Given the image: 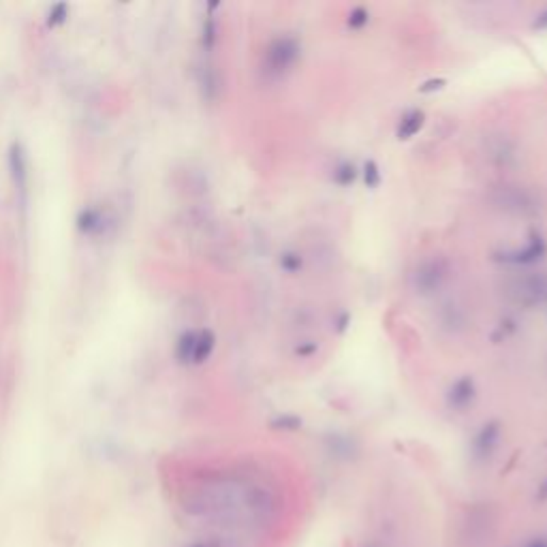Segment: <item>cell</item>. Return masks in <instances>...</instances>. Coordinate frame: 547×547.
Segmentation results:
<instances>
[{
	"mask_svg": "<svg viewBox=\"0 0 547 547\" xmlns=\"http://www.w3.org/2000/svg\"><path fill=\"white\" fill-rule=\"evenodd\" d=\"M299 58V43L293 37H278L267 50V65L274 75L289 71Z\"/></svg>",
	"mask_w": 547,
	"mask_h": 547,
	"instance_id": "6da1fadb",
	"label": "cell"
},
{
	"mask_svg": "<svg viewBox=\"0 0 547 547\" xmlns=\"http://www.w3.org/2000/svg\"><path fill=\"white\" fill-rule=\"evenodd\" d=\"M547 246H545V240L541 236H532V240L519 248V250H513V253H507L504 255V261L507 263H515V265H530V263H536L543 259Z\"/></svg>",
	"mask_w": 547,
	"mask_h": 547,
	"instance_id": "7a4b0ae2",
	"label": "cell"
},
{
	"mask_svg": "<svg viewBox=\"0 0 547 547\" xmlns=\"http://www.w3.org/2000/svg\"><path fill=\"white\" fill-rule=\"evenodd\" d=\"M475 396H477V387H475V381L470 377H462L458 379L451 387H449V394H447V402L449 407L458 409V411H464L466 407H470L475 402Z\"/></svg>",
	"mask_w": 547,
	"mask_h": 547,
	"instance_id": "3957f363",
	"label": "cell"
},
{
	"mask_svg": "<svg viewBox=\"0 0 547 547\" xmlns=\"http://www.w3.org/2000/svg\"><path fill=\"white\" fill-rule=\"evenodd\" d=\"M426 122V114L421 109H411L402 116L400 124H398V139H411L415 137L421 126Z\"/></svg>",
	"mask_w": 547,
	"mask_h": 547,
	"instance_id": "277c9868",
	"label": "cell"
},
{
	"mask_svg": "<svg viewBox=\"0 0 547 547\" xmlns=\"http://www.w3.org/2000/svg\"><path fill=\"white\" fill-rule=\"evenodd\" d=\"M498 436H500L498 426H496V424H485V426H483V430L479 432L477 441H475V451H477V453H481V455L490 453V451L496 447Z\"/></svg>",
	"mask_w": 547,
	"mask_h": 547,
	"instance_id": "5b68a950",
	"label": "cell"
},
{
	"mask_svg": "<svg viewBox=\"0 0 547 547\" xmlns=\"http://www.w3.org/2000/svg\"><path fill=\"white\" fill-rule=\"evenodd\" d=\"M361 173H363V182H366L368 189H377L381 184V169H379V165L375 160L363 162V171Z\"/></svg>",
	"mask_w": 547,
	"mask_h": 547,
	"instance_id": "8992f818",
	"label": "cell"
},
{
	"mask_svg": "<svg viewBox=\"0 0 547 547\" xmlns=\"http://www.w3.org/2000/svg\"><path fill=\"white\" fill-rule=\"evenodd\" d=\"M333 177H336V182H338L340 187H348V184H353V182H355L357 171H355V167H353L350 162H344V165H340V169L333 173Z\"/></svg>",
	"mask_w": 547,
	"mask_h": 547,
	"instance_id": "52a82bcc",
	"label": "cell"
},
{
	"mask_svg": "<svg viewBox=\"0 0 547 547\" xmlns=\"http://www.w3.org/2000/svg\"><path fill=\"white\" fill-rule=\"evenodd\" d=\"M368 11L366 9H363V7H355L350 13H348V26L350 28H363V26H366L368 24Z\"/></svg>",
	"mask_w": 547,
	"mask_h": 547,
	"instance_id": "ba28073f",
	"label": "cell"
},
{
	"mask_svg": "<svg viewBox=\"0 0 547 547\" xmlns=\"http://www.w3.org/2000/svg\"><path fill=\"white\" fill-rule=\"evenodd\" d=\"M280 263L284 265V270H287V272H295V270H299V267H302V259H299L297 255H284Z\"/></svg>",
	"mask_w": 547,
	"mask_h": 547,
	"instance_id": "9c48e42d",
	"label": "cell"
},
{
	"mask_svg": "<svg viewBox=\"0 0 547 547\" xmlns=\"http://www.w3.org/2000/svg\"><path fill=\"white\" fill-rule=\"evenodd\" d=\"M443 84H445V79H432V82H428L426 86H421L419 90H421V92H430V90H434V88L438 90V88H443Z\"/></svg>",
	"mask_w": 547,
	"mask_h": 547,
	"instance_id": "30bf717a",
	"label": "cell"
},
{
	"mask_svg": "<svg viewBox=\"0 0 547 547\" xmlns=\"http://www.w3.org/2000/svg\"><path fill=\"white\" fill-rule=\"evenodd\" d=\"M532 26H534V28H547V11H543L541 16H536V20H534Z\"/></svg>",
	"mask_w": 547,
	"mask_h": 547,
	"instance_id": "8fae6325",
	"label": "cell"
}]
</instances>
